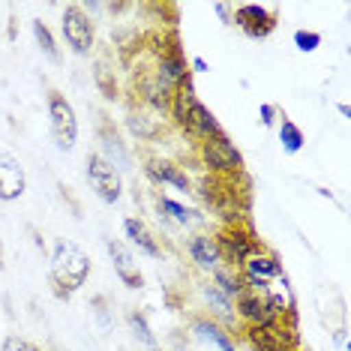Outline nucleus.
Returning <instances> with one entry per match:
<instances>
[{
	"instance_id": "1",
	"label": "nucleus",
	"mask_w": 351,
	"mask_h": 351,
	"mask_svg": "<svg viewBox=\"0 0 351 351\" xmlns=\"http://www.w3.org/2000/svg\"><path fill=\"white\" fill-rule=\"evenodd\" d=\"M169 108H171L174 123H178L186 135H193V138L204 141V138H217V135H222V126H219L217 117H213V111L195 97L193 82L180 84L178 90H174Z\"/></svg>"
},
{
	"instance_id": "2",
	"label": "nucleus",
	"mask_w": 351,
	"mask_h": 351,
	"mask_svg": "<svg viewBox=\"0 0 351 351\" xmlns=\"http://www.w3.org/2000/svg\"><path fill=\"white\" fill-rule=\"evenodd\" d=\"M90 276V258L78 243L58 241L51 250V285L58 298H73Z\"/></svg>"
},
{
	"instance_id": "3",
	"label": "nucleus",
	"mask_w": 351,
	"mask_h": 351,
	"mask_svg": "<svg viewBox=\"0 0 351 351\" xmlns=\"http://www.w3.org/2000/svg\"><path fill=\"white\" fill-rule=\"evenodd\" d=\"M213 241H217L219 258L228 261V267H237V270H241L252 255L265 252L261 250V243H258V237L252 234V228L241 226V222H237V226H222L219 234L213 237Z\"/></svg>"
},
{
	"instance_id": "4",
	"label": "nucleus",
	"mask_w": 351,
	"mask_h": 351,
	"mask_svg": "<svg viewBox=\"0 0 351 351\" xmlns=\"http://www.w3.org/2000/svg\"><path fill=\"white\" fill-rule=\"evenodd\" d=\"M198 156H202L204 169L213 178H234V174L243 171V154L231 145L226 132L217 135V138H204L202 147H198Z\"/></svg>"
},
{
	"instance_id": "5",
	"label": "nucleus",
	"mask_w": 351,
	"mask_h": 351,
	"mask_svg": "<svg viewBox=\"0 0 351 351\" xmlns=\"http://www.w3.org/2000/svg\"><path fill=\"white\" fill-rule=\"evenodd\" d=\"M60 30H63V39H66L69 51L78 54V58H87L93 51V39H97V30H93V21L87 10L82 3H69L63 10V19H60Z\"/></svg>"
},
{
	"instance_id": "6",
	"label": "nucleus",
	"mask_w": 351,
	"mask_h": 351,
	"mask_svg": "<svg viewBox=\"0 0 351 351\" xmlns=\"http://www.w3.org/2000/svg\"><path fill=\"white\" fill-rule=\"evenodd\" d=\"M49 121H51L54 145L60 150H73L78 141V117H75L73 102L63 97L60 90L49 93Z\"/></svg>"
},
{
	"instance_id": "7",
	"label": "nucleus",
	"mask_w": 351,
	"mask_h": 351,
	"mask_svg": "<svg viewBox=\"0 0 351 351\" xmlns=\"http://www.w3.org/2000/svg\"><path fill=\"white\" fill-rule=\"evenodd\" d=\"M154 78L159 82V87H162L165 93H171V97H174V90H178L180 84L193 82V78H189V63H186V58H183V51H180L178 36H171V43L159 51V63H156Z\"/></svg>"
},
{
	"instance_id": "8",
	"label": "nucleus",
	"mask_w": 351,
	"mask_h": 351,
	"mask_svg": "<svg viewBox=\"0 0 351 351\" xmlns=\"http://www.w3.org/2000/svg\"><path fill=\"white\" fill-rule=\"evenodd\" d=\"M87 183H90V189L97 193L99 202H106V204L121 202V195H123V178H121V171L111 169V165L99 154L87 156Z\"/></svg>"
},
{
	"instance_id": "9",
	"label": "nucleus",
	"mask_w": 351,
	"mask_h": 351,
	"mask_svg": "<svg viewBox=\"0 0 351 351\" xmlns=\"http://www.w3.org/2000/svg\"><path fill=\"white\" fill-rule=\"evenodd\" d=\"M246 342L252 351H298V330L282 322L261 324V327H246Z\"/></svg>"
},
{
	"instance_id": "10",
	"label": "nucleus",
	"mask_w": 351,
	"mask_h": 351,
	"mask_svg": "<svg viewBox=\"0 0 351 351\" xmlns=\"http://www.w3.org/2000/svg\"><path fill=\"white\" fill-rule=\"evenodd\" d=\"M231 21L250 39H265L274 34V27H276V12H270L267 6H261V3H241V6H234Z\"/></svg>"
},
{
	"instance_id": "11",
	"label": "nucleus",
	"mask_w": 351,
	"mask_h": 351,
	"mask_svg": "<svg viewBox=\"0 0 351 351\" xmlns=\"http://www.w3.org/2000/svg\"><path fill=\"white\" fill-rule=\"evenodd\" d=\"M234 313H237L241 322H246V327H261V324L279 322L276 313L270 309L267 294H258V291H243L234 303Z\"/></svg>"
},
{
	"instance_id": "12",
	"label": "nucleus",
	"mask_w": 351,
	"mask_h": 351,
	"mask_svg": "<svg viewBox=\"0 0 351 351\" xmlns=\"http://www.w3.org/2000/svg\"><path fill=\"white\" fill-rule=\"evenodd\" d=\"M27 189L25 165L10 154H0V202H15Z\"/></svg>"
},
{
	"instance_id": "13",
	"label": "nucleus",
	"mask_w": 351,
	"mask_h": 351,
	"mask_svg": "<svg viewBox=\"0 0 351 351\" xmlns=\"http://www.w3.org/2000/svg\"><path fill=\"white\" fill-rule=\"evenodd\" d=\"M193 333L202 342H207V346H213L217 351H234V337L228 333L226 324L213 322V318H195L193 322Z\"/></svg>"
},
{
	"instance_id": "14",
	"label": "nucleus",
	"mask_w": 351,
	"mask_h": 351,
	"mask_svg": "<svg viewBox=\"0 0 351 351\" xmlns=\"http://www.w3.org/2000/svg\"><path fill=\"white\" fill-rule=\"evenodd\" d=\"M108 255H111V261H114V270H117V276L126 282V289H141L145 285V279H141V274L132 267V252H130V246H126L123 241H108Z\"/></svg>"
},
{
	"instance_id": "15",
	"label": "nucleus",
	"mask_w": 351,
	"mask_h": 351,
	"mask_svg": "<svg viewBox=\"0 0 351 351\" xmlns=\"http://www.w3.org/2000/svg\"><path fill=\"white\" fill-rule=\"evenodd\" d=\"M186 252H189V258L195 261V267H202V270H217L222 265V258H219V250H217V241H213L210 234H195V237H189V243H186Z\"/></svg>"
},
{
	"instance_id": "16",
	"label": "nucleus",
	"mask_w": 351,
	"mask_h": 351,
	"mask_svg": "<svg viewBox=\"0 0 351 351\" xmlns=\"http://www.w3.org/2000/svg\"><path fill=\"white\" fill-rule=\"evenodd\" d=\"M147 174L156 183H169V186L180 189V193H189V189H193V183H189L186 171H183L180 165L169 162V159H150V162H147Z\"/></svg>"
},
{
	"instance_id": "17",
	"label": "nucleus",
	"mask_w": 351,
	"mask_h": 351,
	"mask_svg": "<svg viewBox=\"0 0 351 351\" xmlns=\"http://www.w3.org/2000/svg\"><path fill=\"white\" fill-rule=\"evenodd\" d=\"M123 231H126V237H130V243L141 255H150V258H156V255L162 252V250H159V243H156V237H154V231L147 228L145 219H135V217L123 219Z\"/></svg>"
},
{
	"instance_id": "18",
	"label": "nucleus",
	"mask_w": 351,
	"mask_h": 351,
	"mask_svg": "<svg viewBox=\"0 0 351 351\" xmlns=\"http://www.w3.org/2000/svg\"><path fill=\"white\" fill-rule=\"evenodd\" d=\"M99 138H102V154L99 156L106 159L111 169H114V171H126V169H130V154H126L121 135L111 130V126H102Z\"/></svg>"
},
{
	"instance_id": "19",
	"label": "nucleus",
	"mask_w": 351,
	"mask_h": 351,
	"mask_svg": "<svg viewBox=\"0 0 351 351\" xmlns=\"http://www.w3.org/2000/svg\"><path fill=\"white\" fill-rule=\"evenodd\" d=\"M241 274H243V276H255V279H265V282H270V279H279V276H282V265H279L274 255L258 252V255H252V258L241 267Z\"/></svg>"
},
{
	"instance_id": "20",
	"label": "nucleus",
	"mask_w": 351,
	"mask_h": 351,
	"mask_svg": "<svg viewBox=\"0 0 351 351\" xmlns=\"http://www.w3.org/2000/svg\"><path fill=\"white\" fill-rule=\"evenodd\" d=\"M213 289H219L228 300H237L246 291V285H243V276H241V270L237 267L219 265L217 270H213Z\"/></svg>"
},
{
	"instance_id": "21",
	"label": "nucleus",
	"mask_w": 351,
	"mask_h": 351,
	"mask_svg": "<svg viewBox=\"0 0 351 351\" xmlns=\"http://www.w3.org/2000/svg\"><path fill=\"white\" fill-rule=\"evenodd\" d=\"M202 298L207 300V306L213 309V315H219L226 324H234L237 322V313H234V306H231V300L219 289H213V282L202 285Z\"/></svg>"
},
{
	"instance_id": "22",
	"label": "nucleus",
	"mask_w": 351,
	"mask_h": 351,
	"mask_svg": "<svg viewBox=\"0 0 351 351\" xmlns=\"http://www.w3.org/2000/svg\"><path fill=\"white\" fill-rule=\"evenodd\" d=\"M156 207H159V217L162 219H171L178 222V226H189V222H195V210H189V207H183L180 202H174L169 195H159L156 198Z\"/></svg>"
},
{
	"instance_id": "23",
	"label": "nucleus",
	"mask_w": 351,
	"mask_h": 351,
	"mask_svg": "<svg viewBox=\"0 0 351 351\" xmlns=\"http://www.w3.org/2000/svg\"><path fill=\"white\" fill-rule=\"evenodd\" d=\"M279 141H282V150L285 154H300L303 145H306V138H303V130L294 121L282 114V123H279Z\"/></svg>"
},
{
	"instance_id": "24",
	"label": "nucleus",
	"mask_w": 351,
	"mask_h": 351,
	"mask_svg": "<svg viewBox=\"0 0 351 351\" xmlns=\"http://www.w3.org/2000/svg\"><path fill=\"white\" fill-rule=\"evenodd\" d=\"M34 36H36V45L43 49L45 58H49L51 63H60V45H58V39H54V34L49 30V25H45L43 19L34 21Z\"/></svg>"
},
{
	"instance_id": "25",
	"label": "nucleus",
	"mask_w": 351,
	"mask_h": 351,
	"mask_svg": "<svg viewBox=\"0 0 351 351\" xmlns=\"http://www.w3.org/2000/svg\"><path fill=\"white\" fill-rule=\"evenodd\" d=\"M126 324H130V330H132V337L141 342V346H147V348H159V339L154 337V330H150V324H147V318L145 313H132L126 315Z\"/></svg>"
},
{
	"instance_id": "26",
	"label": "nucleus",
	"mask_w": 351,
	"mask_h": 351,
	"mask_svg": "<svg viewBox=\"0 0 351 351\" xmlns=\"http://www.w3.org/2000/svg\"><path fill=\"white\" fill-rule=\"evenodd\" d=\"M294 45H298V51H303V54H313L318 45H322V34H318V30H298V34H294Z\"/></svg>"
},
{
	"instance_id": "27",
	"label": "nucleus",
	"mask_w": 351,
	"mask_h": 351,
	"mask_svg": "<svg viewBox=\"0 0 351 351\" xmlns=\"http://www.w3.org/2000/svg\"><path fill=\"white\" fill-rule=\"evenodd\" d=\"M0 351H43L36 346V342H30V339H25V337H6L3 339V348Z\"/></svg>"
},
{
	"instance_id": "28",
	"label": "nucleus",
	"mask_w": 351,
	"mask_h": 351,
	"mask_svg": "<svg viewBox=\"0 0 351 351\" xmlns=\"http://www.w3.org/2000/svg\"><path fill=\"white\" fill-rule=\"evenodd\" d=\"M261 114V126H274L276 123V106H270V102H265V106L258 108Z\"/></svg>"
},
{
	"instance_id": "29",
	"label": "nucleus",
	"mask_w": 351,
	"mask_h": 351,
	"mask_svg": "<svg viewBox=\"0 0 351 351\" xmlns=\"http://www.w3.org/2000/svg\"><path fill=\"white\" fill-rule=\"evenodd\" d=\"M189 66H193L189 73H210V66H207L204 58H193V60H189Z\"/></svg>"
},
{
	"instance_id": "30",
	"label": "nucleus",
	"mask_w": 351,
	"mask_h": 351,
	"mask_svg": "<svg viewBox=\"0 0 351 351\" xmlns=\"http://www.w3.org/2000/svg\"><path fill=\"white\" fill-rule=\"evenodd\" d=\"M6 267V255H3V241H0V270Z\"/></svg>"
}]
</instances>
